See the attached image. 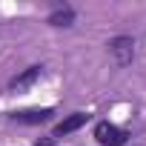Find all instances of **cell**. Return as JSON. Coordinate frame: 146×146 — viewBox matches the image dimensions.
I'll return each mask as SVG.
<instances>
[{
  "instance_id": "6da1fadb",
  "label": "cell",
  "mask_w": 146,
  "mask_h": 146,
  "mask_svg": "<svg viewBox=\"0 0 146 146\" xmlns=\"http://www.w3.org/2000/svg\"><path fill=\"white\" fill-rule=\"evenodd\" d=\"M95 137H98L100 146H123L129 135H126L120 126H115V123H109V120H100V123L95 126Z\"/></svg>"
},
{
  "instance_id": "7a4b0ae2",
  "label": "cell",
  "mask_w": 146,
  "mask_h": 146,
  "mask_svg": "<svg viewBox=\"0 0 146 146\" xmlns=\"http://www.w3.org/2000/svg\"><path fill=\"white\" fill-rule=\"evenodd\" d=\"M109 52H112V57L117 60V66H126V63H132V57H135V40L126 37V35H120V37H115V40L109 43Z\"/></svg>"
},
{
  "instance_id": "3957f363",
  "label": "cell",
  "mask_w": 146,
  "mask_h": 146,
  "mask_svg": "<svg viewBox=\"0 0 146 146\" xmlns=\"http://www.w3.org/2000/svg\"><path fill=\"white\" fill-rule=\"evenodd\" d=\"M40 78H43V66H32V69H26L23 75H17V78H15V80L9 83V89L20 95V92H26V89H29L32 83H37Z\"/></svg>"
},
{
  "instance_id": "277c9868",
  "label": "cell",
  "mask_w": 146,
  "mask_h": 146,
  "mask_svg": "<svg viewBox=\"0 0 146 146\" xmlns=\"http://www.w3.org/2000/svg\"><path fill=\"white\" fill-rule=\"evenodd\" d=\"M12 115V120H17V123H46V120H52V109H23V112H9Z\"/></svg>"
},
{
  "instance_id": "5b68a950",
  "label": "cell",
  "mask_w": 146,
  "mask_h": 146,
  "mask_svg": "<svg viewBox=\"0 0 146 146\" xmlns=\"http://www.w3.org/2000/svg\"><path fill=\"white\" fill-rule=\"evenodd\" d=\"M86 120H89V115H86V112H75V115H69L66 120H60V123L54 126V137H63V135H69V132L80 129Z\"/></svg>"
},
{
  "instance_id": "8992f818",
  "label": "cell",
  "mask_w": 146,
  "mask_h": 146,
  "mask_svg": "<svg viewBox=\"0 0 146 146\" xmlns=\"http://www.w3.org/2000/svg\"><path fill=\"white\" fill-rule=\"evenodd\" d=\"M72 20H75V12H72L69 6L57 9V12L49 17V23H52V26H72Z\"/></svg>"
},
{
  "instance_id": "52a82bcc",
  "label": "cell",
  "mask_w": 146,
  "mask_h": 146,
  "mask_svg": "<svg viewBox=\"0 0 146 146\" xmlns=\"http://www.w3.org/2000/svg\"><path fill=\"white\" fill-rule=\"evenodd\" d=\"M35 146H54V140H52V137H43V140H37Z\"/></svg>"
}]
</instances>
